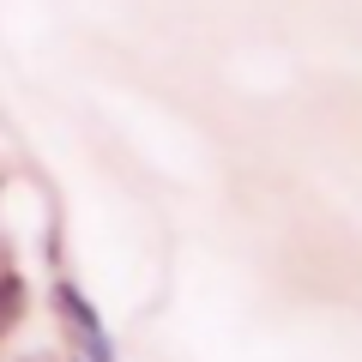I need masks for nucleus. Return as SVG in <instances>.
Returning a JSON list of instances; mask_svg holds the SVG:
<instances>
[{
	"label": "nucleus",
	"instance_id": "f257e3e1",
	"mask_svg": "<svg viewBox=\"0 0 362 362\" xmlns=\"http://www.w3.org/2000/svg\"><path fill=\"white\" fill-rule=\"evenodd\" d=\"M49 296H54L49 308L61 314V326H66V338H73L78 362H115V338H109L103 314H97V302H85V290H78L73 278H54Z\"/></svg>",
	"mask_w": 362,
	"mask_h": 362
},
{
	"label": "nucleus",
	"instance_id": "f03ea898",
	"mask_svg": "<svg viewBox=\"0 0 362 362\" xmlns=\"http://www.w3.org/2000/svg\"><path fill=\"white\" fill-rule=\"evenodd\" d=\"M30 314V284L18 266H0V338H13L18 320Z\"/></svg>",
	"mask_w": 362,
	"mask_h": 362
}]
</instances>
